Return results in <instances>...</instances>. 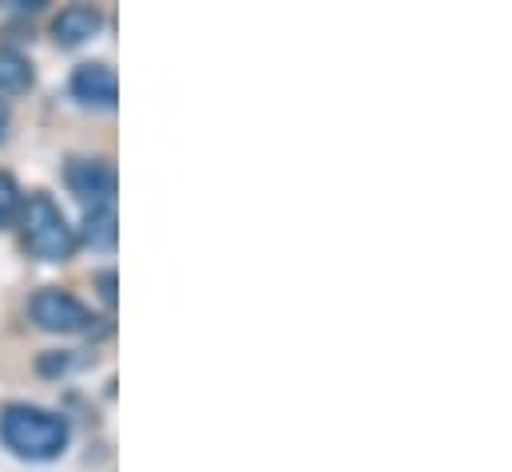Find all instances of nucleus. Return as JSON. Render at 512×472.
<instances>
[{"mask_svg":"<svg viewBox=\"0 0 512 472\" xmlns=\"http://www.w3.org/2000/svg\"><path fill=\"white\" fill-rule=\"evenodd\" d=\"M0 437L16 457L52 461L68 449V421L36 405H8L0 413Z\"/></svg>","mask_w":512,"mask_h":472,"instance_id":"nucleus-1","label":"nucleus"},{"mask_svg":"<svg viewBox=\"0 0 512 472\" xmlns=\"http://www.w3.org/2000/svg\"><path fill=\"white\" fill-rule=\"evenodd\" d=\"M24 246L44 262H64L76 250V235L64 219V211L48 195H28L24 203Z\"/></svg>","mask_w":512,"mask_h":472,"instance_id":"nucleus-2","label":"nucleus"},{"mask_svg":"<svg viewBox=\"0 0 512 472\" xmlns=\"http://www.w3.org/2000/svg\"><path fill=\"white\" fill-rule=\"evenodd\" d=\"M32 322L52 334H80L92 326V310L68 290H40L32 298Z\"/></svg>","mask_w":512,"mask_h":472,"instance_id":"nucleus-3","label":"nucleus"},{"mask_svg":"<svg viewBox=\"0 0 512 472\" xmlns=\"http://www.w3.org/2000/svg\"><path fill=\"white\" fill-rule=\"evenodd\" d=\"M68 187H72V195H80L84 203L104 207V203H112V195H116V171H112L104 159H72V163H68Z\"/></svg>","mask_w":512,"mask_h":472,"instance_id":"nucleus-4","label":"nucleus"},{"mask_svg":"<svg viewBox=\"0 0 512 472\" xmlns=\"http://www.w3.org/2000/svg\"><path fill=\"white\" fill-rule=\"evenodd\" d=\"M72 96L92 104V108H112L116 96H120L116 72L108 64H80L76 76H72Z\"/></svg>","mask_w":512,"mask_h":472,"instance_id":"nucleus-5","label":"nucleus"},{"mask_svg":"<svg viewBox=\"0 0 512 472\" xmlns=\"http://www.w3.org/2000/svg\"><path fill=\"white\" fill-rule=\"evenodd\" d=\"M100 24H104L100 8H92V4H68V8L52 20V36H56L64 48H76V44L92 40V36L100 32Z\"/></svg>","mask_w":512,"mask_h":472,"instance_id":"nucleus-6","label":"nucleus"},{"mask_svg":"<svg viewBox=\"0 0 512 472\" xmlns=\"http://www.w3.org/2000/svg\"><path fill=\"white\" fill-rule=\"evenodd\" d=\"M32 84V64L16 48H0V96H16Z\"/></svg>","mask_w":512,"mask_h":472,"instance_id":"nucleus-7","label":"nucleus"},{"mask_svg":"<svg viewBox=\"0 0 512 472\" xmlns=\"http://www.w3.org/2000/svg\"><path fill=\"white\" fill-rule=\"evenodd\" d=\"M84 238L92 250H112L116 246V207L104 203V207H92L88 211V223H84Z\"/></svg>","mask_w":512,"mask_h":472,"instance_id":"nucleus-8","label":"nucleus"},{"mask_svg":"<svg viewBox=\"0 0 512 472\" xmlns=\"http://www.w3.org/2000/svg\"><path fill=\"white\" fill-rule=\"evenodd\" d=\"M16 211H20V187H16V179H12V175H4V171H0V231L16 219Z\"/></svg>","mask_w":512,"mask_h":472,"instance_id":"nucleus-9","label":"nucleus"},{"mask_svg":"<svg viewBox=\"0 0 512 472\" xmlns=\"http://www.w3.org/2000/svg\"><path fill=\"white\" fill-rule=\"evenodd\" d=\"M100 294H104V302H116V274L112 270L100 274Z\"/></svg>","mask_w":512,"mask_h":472,"instance_id":"nucleus-10","label":"nucleus"},{"mask_svg":"<svg viewBox=\"0 0 512 472\" xmlns=\"http://www.w3.org/2000/svg\"><path fill=\"white\" fill-rule=\"evenodd\" d=\"M4 127H8V108H4V100H0V139H4Z\"/></svg>","mask_w":512,"mask_h":472,"instance_id":"nucleus-11","label":"nucleus"}]
</instances>
